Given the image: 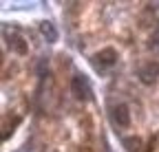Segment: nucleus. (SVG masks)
<instances>
[{
  "instance_id": "1",
  "label": "nucleus",
  "mask_w": 159,
  "mask_h": 152,
  "mask_svg": "<svg viewBox=\"0 0 159 152\" xmlns=\"http://www.w3.org/2000/svg\"><path fill=\"white\" fill-rule=\"evenodd\" d=\"M71 93L80 102L91 99V86H89V80L84 77V75H75V77L71 80Z\"/></svg>"
},
{
  "instance_id": "2",
  "label": "nucleus",
  "mask_w": 159,
  "mask_h": 152,
  "mask_svg": "<svg viewBox=\"0 0 159 152\" xmlns=\"http://www.w3.org/2000/svg\"><path fill=\"white\" fill-rule=\"evenodd\" d=\"M159 77V62H146L142 68H139V80L146 86H152Z\"/></svg>"
},
{
  "instance_id": "3",
  "label": "nucleus",
  "mask_w": 159,
  "mask_h": 152,
  "mask_svg": "<svg viewBox=\"0 0 159 152\" xmlns=\"http://www.w3.org/2000/svg\"><path fill=\"white\" fill-rule=\"evenodd\" d=\"M93 62H95V66H99V68H104V66H113L115 62H117V51L115 49H102L99 53H95L93 55Z\"/></svg>"
},
{
  "instance_id": "4",
  "label": "nucleus",
  "mask_w": 159,
  "mask_h": 152,
  "mask_svg": "<svg viewBox=\"0 0 159 152\" xmlns=\"http://www.w3.org/2000/svg\"><path fill=\"white\" fill-rule=\"evenodd\" d=\"M113 121L119 128H128L130 126V112H128V106L126 104H117L113 108Z\"/></svg>"
},
{
  "instance_id": "5",
  "label": "nucleus",
  "mask_w": 159,
  "mask_h": 152,
  "mask_svg": "<svg viewBox=\"0 0 159 152\" xmlns=\"http://www.w3.org/2000/svg\"><path fill=\"white\" fill-rule=\"evenodd\" d=\"M40 33H42V37L49 42V44H53V42H57V31H55V27L51 24V22H42L40 24Z\"/></svg>"
},
{
  "instance_id": "6",
  "label": "nucleus",
  "mask_w": 159,
  "mask_h": 152,
  "mask_svg": "<svg viewBox=\"0 0 159 152\" xmlns=\"http://www.w3.org/2000/svg\"><path fill=\"white\" fill-rule=\"evenodd\" d=\"M122 143H124L126 152H139V148H142V139L139 137H126Z\"/></svg>"
},
{
  "instance_id": "7",
  "label": "nucleus",
  "mask_w": 159,
  "mask_h": 152,
  "mask_svg": "<svg viewBox=\"0 0 159 152\" xmlns=\"http://www.w3.org/2000/svg\"><path fill=\"white\" fill-rule=\"evenodd\" d=\"M9 46H13L20 55L27 53V46H25V42H22V37H20V35H11V37H9Z\"/></svg>"
}]
</instances>
